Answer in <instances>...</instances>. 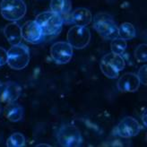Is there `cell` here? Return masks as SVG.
<instances>
[{"label": "cell", "instance_id": "8992f818", "mask_svg": "<svg viewBox=\"0 0 147 147\" xmlns=\"http://www.w3.org/2000/svg\"><path fill=\"white\" fill-rule=\"evenodd\" d=\"M142 130L141 125L132 117H126L114 128L113 134L121 138H131L136 136Z\"/></svg>", "mask_w": 147, "mask_h": 147}, {"label": "cell", "instance_id": "4316f807", "mask_svg": "<svg viewBox=\"0 0 147 147\" xmlns=\"http://www.w3.org/2000/svg\"><path fill=\"white\" fill-rule=\"evenodd\" d=\"M1 109H1V104H0V113H1Z\"/></svg>", "mask_w": 147, "mask_h": 147}, {"label": "cell", "instance_id": "ba28073f", "mask_svg": "<svg viewBox=\"0 0 147 147\" xmlns=\"http://www.w3.org/2000/svg\"><path fill=\"white\" fill-rule=\"evenodd\" d=\"M22 37L23 39L31 43L38 44L41 42L44 39V34L40 26L36 23V21H27L26 23L21 27Z\"/></svg>", "mask_w": 147, "mask_h": 147}, {"label": "cell", "instance_id": "603a6c76", "mask_svg": "<svg viewBox=\"0 0 147 147\" xmlns=\"http://www.w3.org/2000/svg\"><path fill=\"white\" fill-rule=\"evenodd\" d=\"M146 65H144L142 67H140V69H139L138 73H137V76L139 78V80H140V83L144 85H146L147 82H146Z\"/></svg>", "mask_w": 147, "mask_h": 147}, {"label": "cell", "instance_id": "30bf717a", "mask_svg": "<svg viewBox=\"0 0 147 147\" xmlns=\"http://www.w3.org/2000/svg\"><path fill=\"white\" fill-rule=\"evenodd\" d=\"M141 83L138 76L133 73H126L117 80V86L122 92H135L138 90Z\"/></svg>", "mask_w": 147, "mask_h": 147}, {"label": "cell", "instance_id": "ac0fdd59", "mask_svg": "<svg viewBox=\"0 0 147 147\" xmlns=\"http://www.w3.org/2000/svg\"><path fill=\"white\" fill-rule=\"evenodd\" d=\"M127 41L121 39V38H116L111 40L110 43V49H111V52L117 54V55H123L125 53V51L127 49Z\"/></svg>", "mask_w": 147, "mask_h": 147}, {"label": "cell", "instance_id": "7402d4cb", "mask_svg": "<svg viewBox=\"0 0 147 147\" xmlns=\"http://www.w3.org/2000/svg\"><path fill=\"white\" fill-rule=\"evenodd\" d=\"M108 21H114L113 17L110 14L106 13H99L93 18V27L97 26L100 24H103Z\"/></svg>", "mask_w": 147, "mask_h": 147}, {"label": "cell", "instance_id": "484cf974", "mask_svg": "<svg viewBox=\"0 0 147 147\" xmlns=\"http://www.w3.org/2000/svg\"><path fill=\"white\" fill-rule=\"evenodd\" d=\"M37 146H50L49 144H38V145H37Z\"/></svg>", "mask_w": 147, "mask_h": 147}, {"label": "cell", "instance_id": "8fae6325", "mask_svg": "<svg viewBox=\"0 0 147 147\" xmlns=\"http://www.w3.org/2000/svg\"><path fill=\"white\" fill-rule=\"evenodd\" d=\"M92 20V13L84 7H79L68 14V24L78 26H87Z\"/></svg>", "mask_w": 147, "mask_h": 147}, {"label": "cell", "instance_id": "52a82bcc", "mask_svg": "<svg viewBox=\"0 0 147 147\" xmlns=\"http://www.w3.org/2000/svg\"><path fill=\"white\" fill-rule=\"evenodd\" d=\"M50 56L58 65L67 64L73 57V48L67 41H58L50 48Z\"/></svg>", "mask_w": 147, "mask_h": 147}, {"label": "cell", "instance_id": "ffe728a7", "mask_svg": "<svg viewBox=\"0 0 147 147\" xmlns=\"http://www.w3.org/2000/svg\"><path fill=\"white\" fill-rule=\"evenodd\" d=\"M100 71L101 73L103 74V75L109 78V79H115V78H117L119 76V72H117L116 69H114L111 65H109L107 62H105L104 60H100Z\"/></svg>", "mask_w": 147, "mask_h": 147}, {"label": "cell", "instance_id": "e0dca14e", "mask_svg": "<svg viewBox=\"0 0 147 147\" xmlns=\"http://www.w3.org/2000/svg\"><path fill=\"white\" fill-rule=\"evenodd\" d=\"M136 37V28L130 23H123L119 27V38L125 40H131Z\"/></svg>", "mask_w": 147, "mask_h": 147}, {"label": "cell", "instance_id": "2e32d148", "mask_svg": "<svg viewBox=\"0 0 147 147\" xmlns=\"http://www.w3.org/2000/svg\"><path fill=\"white\" fill-rule=\"evenodd\" d=\"M101 59L111 65L117 72H121L125 68V67H126V62H125L124 58L121 55H117L110 52L106 54Z\"/></svg>", "mask_w": 147, "mask_h": 147}, {"label": "cell", "instance_id": "d6986e66", "mask_svg": "<svg viewBox=\"0 0 147 147\" xmlns=\"http://www.w3.org/2000/svg\"><path fill=\"white\" fill-rule=\"evenodd\" d=\"M26 143L25 137L21 133H13L6 140V146L8 147H22Z\"/></svg>", "mask_w": 147, "mask_h": 147}, {"label": "cell", "instance_id": "5b68a950", "mask_svg": "<svg viewBox=\"0 0 147 147\" xmlns=\"http://www.w3.org/2000/svg\"><path fill=\"white\" fill-rule=\"evenodd\" d=\"M67 42L73 49H84L91 41L90 30L85 26L75 25L69 29L67 34Z\"/></svg>", "mask_w": 147, "mask_h": 147}, {"label": "cell", "instance_id": "9a60e30c", "mask_svg": "<svg viewBox=\"0 0 147 147\" xmlns=\"http://www.w3.org/2000/svg\"><path fill=\"white\" fill-rule=\"evenodd\" d=\"M72 9V3L70 0H51L50 10L58 13L59 16L69 13Z\"/></svg>", "mask_w": 147, "mask_h": 147}, {"label": "cell", "instance_id": "d4e9b609", "mask_svg": "<svg viewBox=\"0 0 147 147\" xmlns=\"http://www.w3.org/2000/svg\"><path fill=\"white\" fill-rule=\"evenodd\" d=\"M142 119H143V123H144V126L146 127L147 126V122H146V113L144 112L143 114V117H142Z\"/></svg>", "mask_w": 147, "mask_h": 147}, {"label": "cell", "instance_id": "3957f363", "mask_svg": "<svg viewBox=\"0 0 147 147\" xmlns=\"http://www.w3.org/2000/svg\"><path fill=\"white\" fill-rule=\"evenodd\" d=\"M27 7L23 0H2L0 3L1 16L7 21L16 22L23 18Z\"/></svg>", "mask_w": 147, "mask_h": 147}, {"label": "cell", "instance_id": "7c38bea8", "mask_svg": "<svg viewBox=\"0 0 147 147\" xmlns=\"http://www.w3.org/2000/svg\"><path fill=\"white\" fill-rule=\"evenodd\" d=\"M93 28L100 34V36L105 40H112L119 37V27L114 21L105 22V23L100 24Z\"/></svg>", "mask_w": 147, "mask_h": 147}, {"label": "cell", "instance_id": "6da1fadb", "mask_svg": "<svg viewBox=\"0 0 147 147\" xmlns=\"http://www.w3.org/2000/svg\"><path fill=\"white\" fill-rule=\"evenodd\" d=\"M43 32L44 36H55L62 31L63 19L58 13L50 12H42L39 13L35 18Z\"/></svg>", "mask_w": 147, "mask_h": 147}, {"label": "cell", "instance_id": "44dd1931", "mask_svg": "<svg viewBox=\"0 0 147 147\" xmlns=\"http://www.w3.org/2000/svg\"><path fill=\"white\" fill-rule=\"evenodd\" d=\"M135 57L138 62H146L147 61V45L146 44H140L135 50Z\"/></svg>", "mask_w": 147, "mask_h": 147}, {"label": "cell", "instance_id": "5bb4252c", "mask_svg": "<svg viewBox=\"0 0 147 147\" xmlns=\"http://www.w3.org/2000/svg\"><path fill=\"white\" fill-rule=\"evenodd\" d=\"M4 115L9 121L18 122L24 117V108L14 102H10L5 107Z\"/></svg>", "mask_w": 147, "mask_h": 147}, {"label": "cell", "instance_id": "9c48e42d", "mask_svg": "<svg viewBox=\"0 0 147 147\" xmlns=\"http://www.w3.org/2000/svg\"><path fill=\"white\" fill-rule=\"evenodd\" d=\"M22 88L19 84L8 82L0 84V103L14 102L20 97Z\"/></svg>", "mask_w": 147, "mask_h": 147}, {"label": "cell", "instance_id": "7a4b0ae2", "mask_svg": "<svg viewBox=\"0 0 147 147\" xmlns=\"http://www.w3.org/2000/svg\"><path fill=\"white\" fill-rule=\"evenodd\" d=\"M31 59L30 50L24 44L13 45L7 51V62L6 64L12 69L22 70L25 68Z\"/></svg>", "mask_w": 147, "mask_h": 147}, {"label": "cell", "instance_id": "277c9868", "mask_svg": "<svg viewBox=\"0 0 147 147\" xmlns=\"http://www.w3.org/2000/svg\"><path fill=\"white\" fill-rule=\"evenodd\" d=\"M57 140L63 147H76L83 143L80 130L72 125H63L57 133Z\"/></svg>", "mask_w": 147, "mask_h": 147}, {"label": "cell", "instance_id": "cb8c5ba5", "mask_svg": "<svg viewBox=\"0 0 147 147\" xmlns=\"http://www.w3.org/2000/svg\"><path fill=\"white\" fill-rule=\"evenodd\" d=\"M7 62V51L0 47V67H3L4 65H5Z\"/></svg>", "mask_w": 147, "mask_h": 147}, {"label": "cell", "instance_id": "4fadbf2b", "mask_svg": "<svg viewBox=\"0 0 147 147\" xmlns=\"http://www.w3.org/2000/svg\"><path fill=\"white\" fill-rule=\"evenodd\" d=\"M4 34L7 41L12 46L21 43L22 39H23L21 27L16 22H12V23L5 25V27L4 28Z\"/></svg>", "mask_w": 147, "mask_h": 147}]
</instances>
